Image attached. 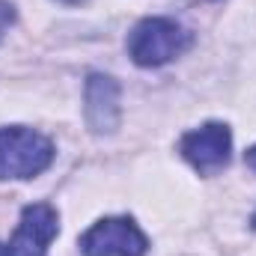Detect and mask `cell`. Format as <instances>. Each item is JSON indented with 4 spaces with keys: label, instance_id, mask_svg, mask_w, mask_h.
<instances>
[{
    "label": "cell",
    "instance_id": "2",
    "mask_svg": "<svg viewBox=\"0 0 256 256\" xmlns=\"http://www.w3.org/2000/svg\"><path fill=\"white\" fill-rule=\"evenodd\" d=\"M191 48V33L173 18H146L128 36V57L143 68H155Z\"/></svg>",
    "mask_w": 256,
    "mask_h": 256
},
{
    "label": "cell",
    "instance_id": "9",
    "mask_svg": "<svg viewBox=\"0 0 256 256\" xmlns=\"http://www.w3.org/2000/svg\"><path fill=\"white\" fill-rule=\"evenodd\" d=\"M0 256H12V250H9L6 244H0Z\"/></svg>",
    "mask_w": 256,
    "mask_h": 256
},
{
    "label": "cell",
    "instance_id": "3",
    "mask_svg": "<svg viewBox=\"0 0 256 256\" xmlns=\"http://www.w3.org/2000/svg\"><path fill=\"white\" fill-rule=\"evenodd\" d=\"M80 250L84 256H143L149 238L131 218H104L84 232Z\"/></svg>",
    "mask_w": 256,
    "mask_h": 256
},
{
    "label": "cell",
    "instance_id": "5",
    "mask_svg": "<svg viewBox=\"0 0 256 256\" xmlns=\"http://www.w3.org/2000/svg\"><path fill=\"white\" fill-rule=\"evenodd\" d=\"M57 230H60V218H57L54 206L33 202L24 208L9 250H12V256H45L51 242L57 238Z\"/></svg>",
    "mask_w": 256,
    "mask_h": 256
},
{
    "label": "cell",
    "instance_id": "8",
    "mask_svg": "<svg viewBox=\"0 0 256 256\" xmlns=\"http://www.w3.org/2000/svg\"><path fill=\"white\" fill-rule=\"evenodd\" d=\"M57 3H66V6H78V3H84V0H57Z\"/></svg>",
    "mask_w": 256,
    "mask_h": 256
},
{
    "label": "cell",
    "instance_id": "4",
    "mask_svg": "<svg viewBox=\"0 0 256 256\" xmlns=\"http://www.w3.org/2000/svg\"><path fill=\"white\" fill-rule=\"evenodd\" d=\"M185 161L191 164L200 176H214L230 164L232 152V134L224 122H208L202 128H194L179 143Z\"/></svg>",
    "mask_w": 256,
    "mask_h": 256
},
{
    "label": "cell",
    "instance_id": "1",
    "mask_svg": "<svg viewBox=\"0 0 256 256\" xmlns=\"http://www.w3.org/2000/svg\"><path fill=\"white\" fill-rule=\"evenodd\" d=\"M54 161V143L24 126L0 128V179H33Z\"/></svg>",
    "mask_w": 256,
    "mask_h": 256
},
{
    "label": "cell",
    "instance_id": "6",
    "mask_svg": "<svg viewBox=\"0 0 256 256\" xmlns=\"http://www.w3.org/2000/svg\"><path fill=\"white\" fill-rule=\"evenodd\" d=\"M86 126L92 134H114L122 120L120 84L108 74H90L86 80Z\"/></svg>",
    "mask_w": 256,
    "mask_h": 256
},
{
    "label": "cell",
    "instance_id": "7",
    "mask_svg": "<svg viewBox=\"0 0 256 256\" xmlns=\"http://www.w3.org/2000/svg\"><path fill=\"white\" fill-rule=\"evenodd\" d=\"M244 164H248V167H250V170L256 173V146H254V149H248V152H244Z\"/></svg>",
    "mask_w": 256,
    "mask_h": 256
},
{
    "label": "cell",
    "instance_id": "10",
    "mask_svg": "<svg viewBox=\"0 0 256 256\" xmlns=\"http://www.w3.org/2000/svg\"><path fill=\"white\" fill-rule=\"evenodd\" d=\"M254 230H256V212H254Z\"/></svg>",
    "mask_w": 256,
    "mask_h": 256
}]
</instances>
